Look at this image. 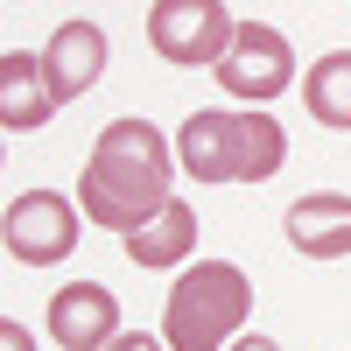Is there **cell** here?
<instances>
[{
  "label": "cell",
  "mask_w": 351,
  "mask_h": 351,
  "mask_svg": "<svg viewBox=\"0 0 351 351\" xmlns=\"http://www.w3.org/2000/svg\"><path fill=\"white\" fill-rule=\"evenodd\" d=\"M176 169L190 183H239L246 169V134H239V112H218L204 106L176 127Z\"/></svg>",
  "instance_id": "6"
},
{
  "label": "cell",
  "mask_w": 351,
  "mask_h": 351,
  "mask_svg": "<svg viewBox=\"0 0 351 351\" xmlns=\"http://www.w3.org/2000/svg\"><path fill=\"white\" fill-rule=\"evenodd\" d=\"M169 176H176V148L155 120H112L92 155H84V183H77V211L84 225L99 232H120L134 239L141 225H155L169 211Z\"/></svg>",
  "instance_id": "1"
},
{
  "label": "cell",
  "mask_w": 351,
  "mask_h": 351,
  "mask_svg": "<svg viewBox=\"0 0 351 351\" xmlns=\"http://www.w3.org/2000/svg\"><path fill=\"white\" fill-rule=\"evenodd\" d=\"M106 28L99 21H84V14H71V21H56L49 28V49H43V71H49V92H56V106H71V99H84L92 84L106 77Z\"/></svg>",
  "instance_id": "8"
},
{
  "label": "cell",
  "mask_w": 351,
  "mask_h": 351,
  "mask_svg": "<svg viewBox=\"0 0 351 351\" xmlns=\"http://www.w3.org/2000/svg\"><path fill=\"white\" fill-rule=\"evenodd\" d=\"M77 225H84V211L64 190H21V197H8V218H0L8 253L21 267H56L77 246Z\"/></svg>",
  "instance_id": "5"
},
{
  "label": "cell",
  "mask_w": 351,
  "mask_h": 351,
  "mask_svg": "<svg viewBox=\"0 0 351 351\" xmlns=\"http://www.w3.org/2000/svg\"><path fill=\"white\" fill-rule=\"evenodd\" d=\"M112 351H169V344H162V337H148V330H127Z\"/></svg>",
  "instance_id": "14"
},
{
  "label": "cell",
  "mask_w": 351,
  "mask_h": 351,
  "mask_svg": "<svg viewBox=\"0 0 351 351\" xmlns=\"http://www.w3.org/2000/svg\"><path fill=\"white\" fill-rule=\"evenodd\" d=\"M253 316V281L232 260H197L176 274L169 309H162V344L169 351H232Z\"/></svg>",
  "instance_id": "2"
},
{
  "label": "cell",
  "mask_w": 351,
  "mask_h": 351,
  "mask_svg": "<svg viewBox=\"0 0 351 351\" xmlns=\"http://www.w3.org/2000/svg\"><path fill=\"white\" fill-rule=\"evenodd\" d=\"M302 106H309L316 127L351 134V49H330V56H316V64H309V77H302Z\"/></svg>",
  "instance_id": "12"
},
{
  "label": "cell",
  "mask_w": 351,
  "mask_h": 351,
  "mask_svg": "<svg viewBox=\"0 0 351 351\" xmlns=\"http://www.w3.org/2000/svg\"><path fill=\"white\" fill-rule=\"evenodd\" d=\"M190 253H197V211H190L183 197H169V211L127 239L134 267H176V260H190Z\"/></svg>",
  "instance_id": "11"
},
{
  "label": "cell",
  "mask_w": 351,
  "mask_h": 351,
  "mask_svg": "<svg viewBox=\"0 0 351 351\" xmlns=\"http://www.w3.org/2000/svg\"><path fill=\"white\" fill-rule=\"evenodd\" d=\"M0 351H36V337H28L14 316H8V324H0Z\"/></svg>",
  "instance_id": "13"
},
{
  "label": "cell",
  "mask_w": 351,
  "mask_h": 351,
  "mask_svg": "<svg viewBox=\"0 0 351 351\" xmlns=\"http://www.w3.org/2000/svg\"><path fill=\"white\" fill-rule=\"evenodd\" d=\"M288 246L302 260H344L351 253V197L337 190H309L288 204Z\"/></svg>",
  "instance_id": "10"
},
{
  "label": "cell",
  "mask_w": 351,
  "mask_h": 351,
  "mask_svg": "<svg viewBox=\"0 0 351 351\" xmlns=\"http://www.w3.org/2000/svg\"><path fill=\"white\" fill-rule=\"evenodd\" d=\"M49 120H56V92H49L43 56L8 49L0 56V127L8 134H43Z\"/></svg>",
  "instance_id": "9"
},
{
  "label": "cell",
  "mask_w": 351,
  "mask_h": 351,
  "mask_svg": "<svg viewBox=\"0 0 351 351\" xmlns=\"http://www.w3.org/2000/svg\"><path fill=\"white\" fill-rule=\"evenodd\" d=\"M49 337L64 351H112L127 330H120V295L106 281H71L49 295Z\"/></svg>",
  "instance_id": "7"
},
{
  "label": "cell",
  "mask_w": 351,
  "mask_h": 351,
  "mask_svg": "<svg viewBox=\"0 0 351 351\" xmlns=\"http://www.w3.org/2000/svg\"><path fill=\"white\" fill-rule=\"evenodd\" d=\"M218 84H225L246 112L267 106L274 92L295 84V43H288L281 28H267V21H239V36H232L225 64H218Z\"/></svg>",
  "instance_id": "4"
},
{
  "label": "cell",
  "mask_w": 351,
  "mask_h": 351,
  "mask_svg": "<svg viewBox=\"0 0 351 351\" xmlns=\"http://www.w3.org/2000/svg\"><path fill=\"white\" fill-rule=\"evenodd\" d=\"M232 36H239V14L225 0H155L148 8V43H155L162 64H183V71L211 64L218 71Z\"/></svg>",
  "instance_id": "3"
},
{
  "label": "cell",
  "mask_w": 351,
  "mask_h": 351,
  "mask_svg": "<svg viewBox=\"0 0 351 351\" xmlns=\"http://www.w3.org/2000/svg\"><path fill=\"white\" fill-rule=\"evenodd\" d=\"M232 351H281V344H274V337H260V330H246V337L232 344Z\"/></svg>",
  "instance_id": "15"
}]
</instances>
